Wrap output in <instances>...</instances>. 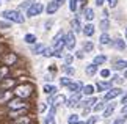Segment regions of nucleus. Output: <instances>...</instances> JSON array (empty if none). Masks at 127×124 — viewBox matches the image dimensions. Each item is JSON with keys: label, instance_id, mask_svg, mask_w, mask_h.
Instances as JSON below:
<instances>
[{"label": "nucleus", "instance_id": "obj_42", "mask_svg": "<svg viewBox=\"0 0 127 124\" xmlns=\"http://www.w3.org/2000/svg\"><path fill=\"white\" fill-rule=\"evenodd\" d=\"M64 61H66V64H71V63H72V57H71V55H67V57L64 58Z\"/></svg>", "mask_w": 127, "mask_h": 124}, {"label": "nucleus", "instance_id": "obj_14", "mask_svg": "<svg viewBox=\"0 0 127 124\" xmlns=\"http://www.w3.org/2000/svg\"><path fill=\"white\" fill-rule=\"evenodd\" d=\"M25 113H27V108L22 107V108H17V110H11V112H9V116L16 118V115H25Z\"/></svg>", "mask_w": 127, "mask_h": 124}, {"label": "nucleus", "instance_id": "obj_27", "mask_svg": "<svg viewBox=\"0 0 127 124\" xmlns=\"http://www.w3.org/2000/svg\"><path fill=\"white\" fill-rule=\"evenodd\" d=\"M25 42L27 44H35L36 42V36L35 35H25Z\"/></svg>", "mask_w": 127, "mask_h": 124}, {"label": "nucleus", "instance_id": "obj_36", "mask_svg": "<svg viewBox=\"0 0 127 124\" xmlns=\"http://www.w3.org/2000/svg\"><path fill=\"white\" fill-rule=\"evenodd\" d=\"M97 120H99L97 116H90V120H88L85 124H96V123H97Z\"/></svg>", "mask_w": 127, "mask_h": 124}, {"label": "nucleus", "instance_id": "obj_19", "mask_svg": "<svg viewBox=\"0 0 127 124\" xmlns=\"http://www.w3.org/2000/svg\"><path fill=\"white\" fill-rule=\"evenodd\" d=\"M97 72V64H90V66H86V74L88 76H94V74Z\"/></svg>", "mask_w": 127, "mask_h": 124}, {"label": "nucleus", "instance_id": "obj_41", "mask_svg": "<svg viewBox=\"0 0 127 124\" xmlns=\"http://www.w3.org/2000/svg\"><path fill=\"white\" fill-rule=\"evenodd\" d=\"M69 82H71V80H69V79H66V77H63V79H61V85H64V86H66Z\"/></svg>", "mask_w": 127, "mask_h": 124}, {"label": "nucleus", "instance_id": "obj_13", "mask_svg": "<svg viewBox=\"0 0 127 124\" xmlns=\"http://www.w3.org/2000/svg\"><path fill=\"white\" fill-rule=\"evenodd\" d=\"M71 27H72V30L79 33L82 30V25H80V19L79 17H75V19H72V22H71Z\"/></svg>", "mask_w": 127, "mask_h": 124}, {"label": "nucleus", "instance_id": "obj_5", "mask_svg": "<svg viewBox=\"0 0 127 124\" xmlns=\"http://www.w3.org/2000/svg\"><path fill=\"white\" fill-rule=\"evenodd\" d=\"M6 105L11 108V110H16V108H22V107H25V102H24L21 97H17V99H9Z\"/></svg>", "mask_w": 127, "mask_h": 124}, {"label": "nucleus", "instance_id": "obj_29", "mask_svg": "<svg viewBox=\"0 0 127 124\" xmlns=\"http://www.w3.org/2000/svg\"><path fill=\"white\" fill-rule=\"evenodd\" d=\"M82 90H83L85 94H93V93H94V86H93V85H85Z\"/></svg>", "mask_w": 127, "mask_h": 124}, {"label": "nucleus", "instance_id": "obj_45", "mask_svg": "<svg viewBox=\"0 0 127 124\" xmlns=\"http://www.w3.org/2000/svg\"><path fill=\"white\" fill-rule=\"evenodd\" d=\"M83 57V52H77V58H82Z\"/></svg>", "mask_w": 127, "mask_h": 124}, {"label": "nucleus", "instance_id": "obj_35", "mask_svg": "<svg viewBox=\"0 0 127 124\" xmlns=\"http://www.w3.org/2000/svg\"><path fill=\"white\" fill-rule=\"evenodd\" d=\"M42 50H44V46H42V44H38V46L33 49V53H39V52H42Z\"/></svg>", "mask_w": 127, "mask_h": 124}, {"label": "nucleus", "instance_id": "obj_52", "mask_svg": "<svg viewBox=\"0 0 127 124\" xmlns=\"http://www.w3.org/2000/svg\"><path fill=\"white\" fill-rule=\"evenodd\" d=\"M126 38H127V32H126Z\"/></svg>", "mask_w": 127, "mask_h": 124}, {"label": "nucleus", "instance_id": "obj_20", "mask_svg": "<svg viewBox=\"0 0 127 124\" xmlns=\"http://www.w3.org/2000/svg\"><path fill=\"white\" fill-rule=\"evenodd\" d=\"M113 110H115V104H108V107L104 110V118H108V116H111V113H113Z\"/></svg>", "mask_w": 127, "mask_h": 124}, {"label": "nucleus", "instance_id": "obj_18", "mask_svg": "<svg viewBox=\"0 0 127 124\" xmlns=\"http://www.w3.org/2000/svg\"><path fill=\"white\" fill-rule=\"evenodd\" d=\"M96 102H97V99H96V97H91V99H88V101H85V102H83V104H85V112L90 110V108L94 105Z\"/></svg>", "mask_w": 127, "mask_h": 124}, {"label": "nucleus", "instance_id": "obj_49", "mask_svg": "<svg viewBox=\"0 0 127 124\" xmlns=\"http://www.w3.org/2000/svg\"><path fill=\"white\" fill-rule=\"evenodd\" d=\"M17 124H28V123H17Z\"/></svg>", "mask_w": 127, "mask_h": 124}, {"label": "nucleus", "instance_id": "obj_25", "mask_svg": "<svg viewBox=\"0 0 127 124\" xmlns=\"http://www.w3.org/2000/svg\"><path fill=\"white\" fill-rule=\"evenodd\" d=\"M67 123L69 124H79L80 123V116L79 115H71L69 118H67Z\"/></svg>", "mask_w": 127, "mask_h": 124}, {"label": "nucleus", "instance_id": "obj_50", "mask_svg": "<svg viewBox=\"0 0 127 124\" xmlns=\"http://www.w3.org/2000/svg\"><path fill=\"white\" fill-rule=\"evenodd\" d=\"M82 5H85V0H82Z\"/></svg>", "mask_w": 127, "mask_h": 124}, {"label": "nucleus", "instance_id": "obj_8", "mask_svg": "<svg viewBox=\"0 0 127 124\" xmlns=\"http://www.w3.org/2000/svg\"><path fill=\"white\" fill-rule=\"evenodd\" d=\"M80 101H82V94L77 91V93H74V96H72L71 99H67L66 104H67V107H77L80 104Z\"/></svg>", "mask_w": 127, "mask_h": 124}, {"label": "nucleus", "instance_id": "obj_43", "mask_svg": "<svg viewBox=\"0 0 127 124\" xmlns=\"http://www.w3.org/2000/svg\"><path fill=\"white\" fill-rule=\"evenodd\" d=\"M0 27L2 28H9V24L8 22H0Z\"/></svg>", "mask_w": 127, "mask_h": 124}, {"label": "nucleus", "instance_id": "obj_53", "mask_svg": "<svg viewBox=\"0 0 127 124\" xmlns=\"http://www.w3.org/2000/svg\"><path fill=\"white\" fill-rule=\"evenodd\" d=\"M108 2H111V0H108Z\"/></svg>", "mask_w": 127, "mask_h": 124}, {"label": "nucleus", "instance_id": "obj_33", "mask_svg": "<svg viewBox=\"0 0 127 124\" xmlns=\"http://www.w3.org/2000/svg\"><path fill=\"white\" fill-rule=\"evenodd\" d=\"M77 3H79V0H69V8H71V11H75V9H77Z\"/></svg>", "mask_w": 127, "mask_h": 124}, {"label": "nucleus", "instance_id": "obj_30", "mask_svg": "<svg viewBox=\"0 0 127 124\" xmlns=\"http://www.w3.org/2000/svg\"><path fill=\"white\" fill-rule=\"evenodd\" d=\"M42 53H44V57H52V55H55V50H53V49H46L44 47Z\"/></svg>", "mask_w": 127, "mask_h": 124}, {"label": "nucleus", "instance_id": "obj_11", "mask_svg": "<svg viewBox=\"0 0 127 124\" xmlns=\"http://www.w3.org/2000/svg\"><path fill=\"white\" fill-rule=\"evenodd\" d=\"M3 61H5V66H13L17 61V55L16 53H8V55H5Z\"/></svg>", "mask_w": 127, "mask_h": 124}, {"label": "nucleus", "instance_id": "obj_10", "mask_svg": "<svg viewBox=\"0 0 127 124\" xmlns=\"http://www.w3.org/2000/svg\"><path fill=\"white\" fill-rule=\"evenodd\" d=\"M14 85H16V80H14V79H5V80H2V85H0V88H2V90H5V91H8L9 88H13Z\"/></svg>", "mask_w": 127, "mask_h": 124}, {"label": "nucleus", "instance_id": "obj_38", "mask_svg": "<svg viewBox=\"0 0 127 124\" xmlns=\"http://www.w3.org/2000/svg\"><path fill=\"white\" fill-rule=\"evenodd\" d=\"M63 72H64V74H69V76H71V74H74V69L69 68V66H64V68H63Z\"/></svg>", "mask_w": 127, "mask_h": 124}, {"label": "nucleus", "instance_id": "obj_1", "mask_svg": "<svg viewBox=\"0 0 127 124\" xmlns=\"http://www.w3.org/2000/svg\"><path fill=\"white\" fill-rule=\"evenodd\" d=\"M32 91H33V88H32L30 83H22V85H17V86H16V90H14L16 96H17V97H21V99L30 97Z\"/></svg>", "mask_w": 127, "mask_h": 124}, {"label": "nucleus", "instance_id": "obj_3", "mask_svg": "<svg viewBox=\"0 0 127 124\" xmlns=\"http://www.w3.org/2000/svg\"><path fill=\"white\" fill-rule=\"evenodd\" d=\"M64 47V33L60 32L53 38V50L55 52H61V49Z\"/></svg>", "mask_w": 127, "mask_h": 124}, {"label": "nucleus", "instance_id": "obj_22", "mask_svg": "<svg viewBox=\"0 0 127 124\" xmlns=\"http://www.w3.org/2000/svg\"><path fill=\"white\" fill-rule=\"evenodd\" d=\"M63 102H66V97L63 96V94H58V96L53 99V104H52V105H55V107H57L58 104H63Z\"/></svg>", "mask_w": 127, "mask_h": 124}, {"label": "nucleus", "instance_id": "obj_12", "mask_svg": "<svg viewBox=\"0 0 127 124\" xmlns=\"http://www.w3.org/2000/svg\"><path fill=\"white\" fill-rule=\"evenodd\" d=\"M66 86H67V90L72 91V93H77V91H80V90H82V83H80V82H75V83L69 82Z\"/></svg>", "mask_w": 127, "mask_h": 124}, {"label": "nucleus", "instance_id": "obj_40", "mask_svg": "<svg viewBox=\"0 0 127 124\" xmlns=\"http://www.w3.org/2000/svg\"><path fill=\"white\" fill-rule=\"evenodd\" d=\"M100 76L104 77V79H107V77H110V71H108V69H102V71H100Z\"/></svg>", "mask_w": 127, "mask_h": 124}, {"label": "nucleus", "instance_id": "obj_23", "mask_svg": "<svg viewBox=\"0 0 127 124\" xmlns=\"http://www.w3.org/2000/svg\"><path fill=\"white\" fill-rule=\"evenodd\" d=\"M105 61H107V57H105V55H97L94 60H93V63L97 64V66H99V64H102V63H105Z\"/></svg>", "mask_w": 127, "mask_h": 124}, {"label": "nucleus", "instance_id": "obj_6", "mask_svg": "<svg viewBox=\"0 0 127 124\" xmlns=\"http://www.w3.org/2000/svg\"><path fill=\"white\" fill-rule=\"evenodd\" d=\"M64 46L67 49H74L75 47V36L74 32H67V35L64 36Z\"/></svg>", "mask_w": 127, "mask_h": 124}, {"label": "nucleus", "instance_id": "obj_48", "mask_svg": "<svg viewBox=\"0 0 127 124\" xmlns=\"http://www.w3.org/2000/svg\"><path fill=\"white\" fill-rule=\"evenodd\" d=\"M124 112H126V113H127V107H124ZM126 118H127V116H126Z\"/></svg>", "mask_w": 127, "mask_h": 124}, {"label": "nucleus", "instance_id": "obj_21", "mask_svg": "<svg viewBox=\"0 0 127 124\" xmlns=\"http://www.w3.org/2000/svg\"><path fill=\"white\" fill-rule=\"evenodd\" d=\"M115 47L118 49V50H124V49H126V42H124L121 38H118V39L115 41Z\"/></svg>", "mask_w": 127, "mask_h": 124}, {"label": "nucleus", "instance_id": "obj_34", "mask_svg": "<svg viewBox=\"0 0 127 124\" xmlns=\"http://www.w3.org/2000/svg\"><path fill=\"white\" fill-rule=\"evenodd\" d=\"M100 28H102L104 32H107V28H108V21H107V19L100 21Z\"/></svg>", "mask_w": 127, "mask_h": 124}, {"label": "nucleus", "instance_id": "obj_39", "mask_svg": "<svg viewBox=\"0 0 127 124\" xmlns=\"http://www.w3.org/2000/svg\"><path fill=\"white\" fill-rule=\"evenodd\" d=\"M104 104H105V101H104V102H96V105H94V110H102V108L105 107Z\"/></svg>", "mask_w": 127, "mask_h": 124}, {"label": "nucleus", "instance_id": "obj_44", "mask_svg": "<svg viewBox=\"0 0 127 124\" xmlns=\"http://www.w3.org/2000/svg\"><path fill=\"white\" fill-rule=\"evenodd\" d=\"M96 5L97 6H102V5H104V0H96Z\"/></svg>", "mask_w": 127, "mask_h": 124}, {"label": "nucleus", "instance_id": "obj_32", "mask_svg": "<svg viewBox=\"0 0 127 124\" xmlns=\"http://www.w3.org/2000/svg\"><path fill=\"white\" fill-rule=\"evenodd\" d=\"M93 49H94V46H93V42L86 41V42H85V46H83V50H86V52H91Z\"/></svg>", "mask_w": 127, "mask_h": 124}, {"label": "nucleus", "instance_id": "obj_31", "mask_svg": "<svg viewBox=\"0 0 127 124\" xmlns=\"http://www.w3.org/2000/svg\"><path fill=\"white\" fill-rule=\"evenodd\" d=\"M53 91H57V88H55V86H52V85H46V86H44V93L52 94Z\"/></svg>", "mask_w": 127, "mask_h": 124}, {"label": "nucleus", "instance_id": "obj_9", "mask_svg": "<svg viewBox=\"0 0 127 124\" xmlns=\"http://www.w3.org/2000/svg\"><path fill=\"white\" fill-rule=\"evenodd\" d=\"M44 124H55V105L50 107V110H49L46 120H44Z\"/></svg>", "mask_w": 127, "mask_h": 124}, {"label": "nucleus", "instance_id": "obj_2", "mask_svg": "<svg viewBox=\"0 0 127 124\" xmlns=\"http://www.w3.org/2000/svg\"><path fill=\"white\" fill-rule=\"evenodd\" d=\"M2 16L5 19H8V21H11V22H17V24L24 22V16H21V13L16 11V9H6V11H3Z\"/></svg>", "mask_w": 127, "mask_h": 124}, {"label": "nucleus", "instance_id": "obj_46", "mask_svg": "<svg viewBox=\"0 0 127 124\" xmlns=\"http://www.w3.org/2000/svg\"><path fill=\"white\" fill-rule=\"evenodd\" d=\"M127 102V94H126V96H124V99H123V104H126Z\"/></svg>", "mask_w": 127, "mask_h": 124}, {"label": "nucleus", "instance_id": "obj_26", "mask_svg": "<svg viewBox=\"0 0 127 124\" xmlns=\"http://www.w3.org/2000/svg\"><path fill=\"white\" fill-rule=\"evenodd\" d=\"M85 17L88 19V21H93V19H94V11H93L91 8H86L85 9Z\"/></svg>", "mask_w": 127, "mask_h": 124}, {"label": "nucleus", "instance_id": "obj_16", "mask_svg": "<svg viewBox=\"0 0 127 124\" xmlns=\"http://www.w3.org/2000/svg\"><path fill=\"white\" fill-rule=\"evenodd\" d=\"M83 33L86 36H93V35H94V27H93V24H88V25L83 27Z\"/></svg>", "mask_w": 127, "mask_h": 124}, {"label": "nucleus", "instance_id": "obj_47", "mask_svg": "<svg viewBox=\"0 0 127 124\" xmlns=\"http://www.w3.org/2000/svg\"><path fill=\"white\" fill-rule=\"evenodd\" d=\"M57 2H58V3H63V2H64V0H57Z\"/></svg>", "mask_w": 127, "mask_h": 124}, {"label": "nucleus", "instance_id": "obj_17", "mask_svg": "<svg viewBox=\"0 0 127 124\" xmlns=\"http://www.w3.org/2000/svg\"><path fill=\"white\" fill-rule=\"evenodd\" d=\"M97 88H99L100 91H108L111 88V83H108V82H99V83H97Z\"/></svg>", "mask_w": 127, "mask_h": 124}, {"label": "nucleus", "instance_id": "obj_51", "mask_svg": "<svg viewBox=\"0 0 127 124\" xmlns=\"http://www.w3.org/2000/svg\"><path fill=\"white\" fill-rule=\"evenodd\" d=\"M124 76H126V79H127V71H126V74H124Z\"/></svg>", "mask_w": 127, "mask_h": 124}, {"label": "nucleus", "instance_id": "obj_4", "mask_svg": "<svg viewBox=\"0 0 127 124\" xmlns=\"http://www.w3.org/2000/svg\"><path fill=\"white\" fill-rule=\"evenodd\" d=\"M42 3H38V2H35V3H32L30 6L27 8V16H30V17H33V16H38L39 13H42Z\"/></svg>", "mask_w": 127, "mask_h": 124}, {"label": "nucleus", "instance_id": "obj_24", "mask_svg": "<svg viewBox=\"0 0 127 124\" xmlns=\"http://www.w3.org/2000/svg\"><path fill=\"white\" fill-rule=\"evenodd\" d=\"M127 68V61L126 60H119V61H116L115 63V69L118 71V69H126Z\"/></svg>", "mask_w": 127, "mask_h": 124}, {"label": "nucleus", "instance_id": "obj_28", "mask_svg": "<svg viewBox=\"0 0 127 124\" xmlns=\"http://www.w3.org/2000/svg\"><path fill=\"white\" fill-rule=\"evenodd\" d=\"M100 44H110V36L105 32L100 35Z\"/></svg>", "mask_w": 127, "mask_h": 124}, {"label": "nucleus", "instance_id": "obj_7", "mask_svg": "<svg viewBox=\"0 0 127 124\" xmlns=\"http://www.w3.org/2000/svg\"><path fill=\"white\" fill-rule=\"evenodd\" d=\"M123 94V91L119 90V88H110L108 93H105V96H104V101H111V99H115V97H118Z\"/></svg>", "mask_w": 127, "mask_h": 124}, {"label": "nucleus", "instance_id": "obj_15", "mask_svg": "<svg viewBox=\"0 0 127 124\" xmlns=\"http://www.w3.org/2000/svg\"><path fill=\"white\" fill-rule=\"evenodd\" d=\"M58 6H60V3H58V2H57V3H55V2L49 3V5H47V13H49V14H53V13L58 9Z\"/></svg>", "mask_w": 127, "mask_h": 124}, {"label": "nucleus", "instance_id": "obj_37", "mask_svg": "<svg viewBox=\"0 0 127 124\" xmlns=\"http://www.w3.org/2000/svg\"><path fill=\"white\" fill-rule=\"evenodd\" d=\"M126 120H127L126 116H119L118 120H115V123H113V124H124V123H126Z\"/></svg>", "mask_w": 127, "mask_h": 124}]
</instances>
